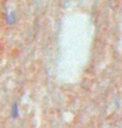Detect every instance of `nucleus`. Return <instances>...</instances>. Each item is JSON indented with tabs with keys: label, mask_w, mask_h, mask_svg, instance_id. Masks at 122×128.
Returning a JSON list of instances; mask_svg holds the SVG:
<instances>
[{
	"label": "nucleus",
	"mask_w": 122,
	"mask_h": 128,
	"mask_svg": "<svg viewBox=\"0 0 122 128\" xmlns=\"http://www.w3.org/2000/svg\"><path fill=\"white\" fill-rule=\"evenodd\" d=\"M11 113H12V115L14 117H16L18 114V108H17V105L15 104L12 108V110H11Z\"/></svg>",
	"instance_id": "1"
}]
</instances>
